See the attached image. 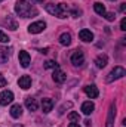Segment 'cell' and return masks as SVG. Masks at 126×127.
I'll return each instance as SVG.
<instances>
[{
  "mask_svg": "<svg viewBox=\"0 0 126 127\" xmlns=\"http://www.w3.org/2000/svg\"><path fill=\"white\" fill-rule=\"evenodd\" d=\"M111 1H114V0H111Z\"/></svg>",
  "mask_w": 126,
  "mask_h": 127,
  "instance_id": "37",
  "label": "cell"
},
{
  "mask_svg": "<svg viewBox=\"0 0 126 127\" xmlns=\"http://www.w3.org/2000/svg\"><path fill=\"white\" fill-rule=\"evenodd\" d=\"M95 64H96V68H104L107 64H108V58H107V55H99L96 59H95Z\"/></svg>",
  "mask_w": 126,
  "mask_h": 127,
  "instance_id": "19",
  "label": "cell"
},
{
  "mask_svg": "<svg viewBox=\"0 0 126 127\" xmlns=\"http://www.w3.org/2000/svg\"><path fill=\"white\" fill-rule=\"evenodd\" d=\"M1 1H3V0H0V3H1Z\"/></svg>",
  "mask_w": 126,
  "mask_h": 127,
  "instance_id": "36",
  "label": "cell"
},
{
  "mask_svg": "<svg viewBox=\"0 0 126 127\" xmlns=\"http://www.w3.org/2000/svg\"><path fill=\"white\" fill-rule=\"evenodd\" d=\"M85 124L89 127V126H91V120H85Z\"/></svg>",
  "mask_w": 126,
  "mask_h": 127,
  "instance_id": "33",
  "label": "cell"
},
{
  "mask_svg": "<svg viewBox=\"0 0 126 127\" xmlns=\"http://www.w3.org/2000/svg\"><path fill=\"white\" fill-rule=\"evenodd\" d=\"M71 15H73V18H79V15H80V10L74 9V10H71Z\"/></svg>",
  "mask_w": 126,
  "mask_h": 127,
  "instance_id": "29",
  "label": "cell"
},
{
  "mask_svg": "<svg viewBox=\"0 0 126 127\" xmlns=\"http://www.w3.org/2000/svg\"><path fill=\"white\" fill-rule=\"evenodd\" d=\"M52 108H54V100H52V99L46 97V99L42 100V109H43L45 114H49V112L52 111Z\"/></svg>",
  "mask_w": 126,
  "mask_h": 127,
  "instance_id": "14",
  "label": "cell"
},
{
  "mask_svg": "<svg viewBox=\"0 0 126 127\" xmlns=\"http://www.w3.org/2000/svg\"><path fill=\"white\" fill-rule=\"evenodd\" d=\"M30 62H31V58H30L28 52L21 50V52H19V64H21V66H22V68H28Z\"/></svg>",
  "mask_w": 126,
  "mask_h": 127,
  "instance_id": "10",
  "label": "cell"
},
{
  "mask_svg": "<svg viewBox=\"0 0 126 127\" xmlns=\"http://www.w3.org/2000/svg\"><path fill=\"white\" fill-rule=\"evenodd\" d=\"M71 64H73L74 66H80V65H83V64H85V53H83L82 50H76V52H73V55H71Z\"/></svg>",
  "mask_w": 126,
  "mask_h": 127,
  "instance_id": "5",
  "label": "cell"
},
{
  "mask_svg": "<svg viewBox=\"0 0 126 127\" xmlns=\"http://www.w3.org/2000/svg\"><path fill=\"white\" fill-rule=\"evenodd\" d=\"M68 118H70L73 123H79L80 115H79V112H70V114H68Z\"/></svg>",
  "mask_w": 126,
  "mask_h": 127,
  "instance_id": "23",
  "label": "cell"
},
{
  "mask_svg": "<svg viewBox=\"0 0 126 127\" xmlns=\"http://www.w3.org/2000/svg\"><path fill=\"white\" fill-rule=\"evenodd\" d=\"M45 9H46V12H49L51 15H54V16H57L60 19L67 18V15H68V7L64 3H60V4L48 3V4H45Z\"/></svg>",
  "mask_w": 126,
  "mask_h": 127,
  "instance_id": "2",
  "label": "cell"
},
{
  "mask_svg": "<svg viewBox=\"0 0 126 127\" xmlns=\"http://www.w3.org/2000/svg\"><path fill=\"white\" fill-rule=\"evenodd\" d=\"M48 50H49L48 47H46V49H40V52H42V53H48Z\"/></svg>",
  "mask_w": 126,
  "mask_h": 127,
  "instance_id": "32",
  "label": "cell"
},
{
  "mask_svg": "<svg viewBox=\"0 0 126 127\" xmlns=\"http://www.w3.org/2000/svg\"><path fill=\"white\" fill-rule=\"evenodd\" d=\"M6 83H7V81H6V78L0 74V87H4V86H6Z\"/></svg>",
  "mask_w": 126,
  "mask_h": 127,
  "instance_id": "28",
  "label": "cell"
},
{
  "mask_svg": "<svg viewBox=\"0 0 126 127\" xmlns=\"http://www.w3.org/2000/svg\"><path fill=\"white\" fill-rule=\"evenodd\" d=\"M10 52L12 49H6V47H0V65L7 62V59L10 58Z\"/></svg>",
  "mask_w": 126,
  "mask_h": 127,
  "instance_id": "16",
  "label": "cell"
},
{
  "mask_svg": "<svg viewBox=\"0 0 126 127\" xmlns=\"http://www.w3.org/2000/svg\"><path fill=\"white\" fill-rule=\"evenodd\" d=\"M58 40H60V44H63V46H70V44H71V34H70V32H63Z\"/></svg>",
  "mask_w": 126,
  "mask_h": 127,
  "instance_id": "18",
  "label": "cell"
},
{
  "mask_svg": "<svg viewBox=\"0 0 126 127\" xmlns=\"http://www.w3.org/2000/svg\"><path fill=\"white\" fill-rule=\"evenodd\" d=\"M114 118H116V103L113 102L110 105V109H108V115H107V126L105 127H113L114 124Z\"/></svg>",
  "mask_w": 126,
  "mask_h": 127,
  "instance_id": "7",
  "label": "cell"
},
{
  "mask_svg": "<svg viewBox=\"0 0 126 127\" xmlns=\"http://www.w3.org/2000/svg\"><path fill=\"white\" fill-rule=\"evenodd\" d=\"M71 105H73L71 102H67V103H64L63 106H61V109H60V114H64V109H65V108H71Z\"/></svg>",
  "mask_w": 126,
  "mask_h": 127,
  "instance_id": "26",
  "label": "cell"
},
{
  "mask_svg": "<svg viewBox=\"0 0 126 127\" xmlns=\"http://www.w3.org/2000/svg\"><path fill=\"white\" fill-rule=\"evenodd\" d=\"M6 24H7V27H9L12 31H15V30L18 28V24H16V21H15L12 16H9V15H7V18H6Z\"/></svg>",
  "mask_w": 126,
  "mask_h": 127,
  "instance_id": "21",
  "label": "cell"
},
{
  "mask_svg": "<svg viewBox=\"0 0 126 127\" xmlns=\"http://www.w3.org/2000/svg\"><path fill=\"white\" fill-rule=\"evenodd\" d=\"M25 106H27V109H28V111H37V108H39V103H37V100H36V99H34V97H31V96H30V97H27V99H25Z\"/></svg>",
  "mask_w": 126,
  "mask_h": 127,
  "instance_id": "17",
  "label": "cell"
},
{
  "mask_svg": "<svg viewBox=\"0 0 126 127\" xmlns=\"http://www.w3.org/2000/svg\"><path fill=\"white\" fill-rule=\"evenodd\" d=\"M18 86H19L22 90L30 89V87H31V77H30V75H22V77H19V80H18Z\"/></svg>",
  "mask_w": 126,
  "mask_h": 127,
  "instance_id": "9",
  "label": "cell"
},
{
  "mask_svg": "<svg viewBox=\"0 0 126 127\" xmlns=\"http://www.w3.org/2000/svg\"><path fill=\"white\" fill-rule=\"evenodd\" d=\"M12 100H13V93L10 90H3L0 93V105L6 106V105L12 103Z\"/></svg>",
  "mask_w": 126,
  "mask_h": 127,
  "instance_id": "6",
  "label": "cell"
},
{
  "mask_svg": "<svg viewBox=\"0 0 126 127\" xmlns=\"http://www.w3.org/2000/svg\"><path fill=\"white\" fill-rule=\"evenodd\" d=\"M83 90H85V93L88 95V97H91V99H96V97H98V95H99V92H98V87H96L95 84L85 86V87H83Z\"/></svg>",
  "mask_w": 126,
  "mask_h": 127,
  "instance_id": "8",
  "label": "cell"
},
{
  "mask_svg": "<svg viewBox=\"0 0 126 127\" xmlns=\"http://www.w3.org/2000/svg\"><path fill=\"white\" fill-rule=\"evenodd\" d=\"M120 30H122V31H126V18H123V19L120 21Z\"/></svg>",
  "mask_w": 126,
  "mask_h": 127,
  "instance_id": "27",
  "label": "cell"
},
{
  "mask_svg": "<svg viewBox=\"0 0 126 127\" xmlns=\"http://www.w3.org/2000/svg\"><path fill=\"white\" fill-rule=\"evenodd\" d=\"M123 75H126L125 68H123V66H114V68L108 72L105 81H107V83H113L114 80H119V78H122Z\"/></svg>",
  "mask_w": 126,
  "mask_h": 127,
  "instance_id": "3",
  "label": "cell"
},
{
  "mask_svg": "<svg viewBox=\"0 0 126 127\" xmlns=\"http://www.w3.org/2000/svg\"><path fill=\"white\" fill-rule=\"evenodd\" d=\"M22 115V106L19 103H15L10 106V117L12 118H19Z\"/></svg>",
  "mask_w": 126,
  "mask_h": 127,
  "instance_id": "15",
  "label": "cell"
},
{
  "mask_svg": "<svg viewBox=\"0 0 126 127\" xmlns=\"http://www.w3.org/2000/svg\"><path fill=\"white\" fill-rule=\"evenodd\" d=\"M126 10V3H122L120 4V12H125Z\"/></svg>",
  "mask_w": 126,
  "mask_h": 127,
  "instance_id": "30",
  "label": "cell"
},
{
  "mask_svg": "<svg viewBox=\"0 0 126 127\" xmlns=\"http://www.w3.org/2000/svg\"><path fill=\"white\" fill-rule=\"evenodd\" d=\"M57 66H60V65L57 64V61H46V62H45V68H46V69H51V68L55 69Z\"/></svg>",
  "mask_w": 126,
  "mask_h": 127,
  "instance_id": "22",
  "label": "cell"
},
{
  "mask_svg": "<svg viewBox=\"0 0 126 127\" xmlns=\"http://www.w3.org/2000/svg\"><path fill=\"white\" fill-rule=\"evenodd\" d=\"M15 127H22V126H15Z\"/></svg>",
  "mask_w": 126,
  "mask_h": 127,
  "instance_id": "35",
  "label": "cell"
},
{
  "mask_svg": "<svg viewBox=\"0 0 126 127\" xmlns=\"http://www.w3.org/2000/svg\"><path fill=\"white\" fill-rule=\"evenodd\" d=\"M9 40H10V38H9L4 32L0 30V43H9Z\"/></svg>",
  "mask_w": 126,
  "mask_h": 127,
  "instance_id": "25",
  "label": "cell"
},
{
  "mask_svg": "<svg viewBox=\"0 0 126 127\" xmlns=\"http://www.w3.org/2000/svg\"><path fill=\"white\" fill-rule=\"evenodd\" d=\"M94 10L98 13V15H101V16H104L105 15V6L102 4V3H99V1H96V3H94Z\"/></svg>",
  "mask_w": 126,
  "mask_h": 127,
  "instance_id": "20",
  "label": "cell"
},
{
  "mask_svg": "<svg viewBox=\"0 0 126 127\" xmlns=\"http://www.w3.org/2000/svg\"><path fill=\"white\" fill-rule=\"evenodd\" d=\"M52 78H54V81H55V83H64V81H65V78H67V75L64 74L61 69H60V66H57V68L54 69Z\"/></svg>",
  "mask_w": 126,
  "mask_h": 127,
  "instance_id": "12",
  "label": "cell"
},
{
  "mask_svg": "<svg viewBox=\"0 0 126 127\" xmlns=\"http://www.w3.org/2000/svg\"><path fill=\"white\" fill-rule=\"evenodd\" d=\"M46 28V22L45 21H36V22H33L28 25V32L30 34H39V32H42L43 30Z\"/></svg>",
  "mask_w": 126,
  "mask_h": 127,
  "instance_id": "4",
  "label": "cell"
},
{
  "mask_svg": "<svg viewBox=\"0 0 126 127\" xmlns=\"http://www.w3.org/2000/svg\"><path fill=\"white\" fill-rule=\"evenodd\" d=\"M31 1H39V3H43L45 0H31Z\"/></svg>",
  "mask_w": 126,
  "mask_h": 127,
  "instance_id": "34",
  "label": "cell"
},
{
  "mask_svg": "<svg viewBox=\"0 0 126 127\" xmlns=\"http://www.w3.org/2000/svg\"><path fill=\"white\" fill-rule=\"evenodd\" d=\"M104 16H105V19H107V21H110V22L116 19V13H114V12H105V15H104Z\"/></svg>",
  "mask_w": 126,
  "mask_h": 127,
  "instance_id": "24",
  "label": "cell"
},
{
  "mask_svg": "<svg viewBox=\"0 0 126 127\" xmlns=\"http://www.w3.org/2000/svg\"><path fill=\"white\" fill-rule=\"evenodd\" d=\"M79 37H80V40H82V41L89 43V41H92V40H94V32L91 31V30L83 28V30H80V31H79Z\"/></svg>",
  "mask_w": 126,
  "mask_h": 127,
  "instance_id": "11",
  "label": "cell"
},
{
  "mask_svg": "<svg viewBox=\"0 0 126 127\" xmlns=\"http://www.w3.org/2000/svg\"><path fill=\"white\" fill-rule=\"evenodd\" d=\"M94 109H95L94 102L86 100V102H83V103H82V112H83L85 115H91V114L94 112Z\"/></svg>",
  "mask_w": 126,
  "mask_h": 127,
  "instance_id": "13",
  "label": "cell"
},
{
  "mask_svg": "<svg viewBox=\"0 0 126 127\" xmlns=\"http://www.w3.org/2000/svg\"><path fill=\"white\" fill-rule=\"evenodd\" d=\"M68 127H80V126H79L77 123H70V126H68Z\"/></svg>",
  "mask_w": 126,
  "mask_h": 127,
  "instance_id": "31",
  "label": "cell"
},
{
  "mask_svg": "<svg viewBox=\"0 0 126 127\" xmlns=\"http://www.w3.org/2000/svg\"><path fill=\"white\" fill-rule=\"evenodd\" d=\"M15 12L21 18H34L39 13L37 7L33 4V1H28V0H18L15 3Z\"/></svg>",
  "mask_w": 126,
  "mask_h": 127,
  "instance_id": "1",
  "label": "cell"
}]
</instances>
